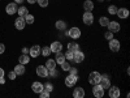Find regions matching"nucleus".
<instances>
[{
    "label": "nucleus",
    "mask_w": 130,
    "mask_h": 98,
    "mask_svg": "<svg viewBox=\"0 0 130 98\" xmlns=\"http://www.w3.org/2000/svg\"><path fill=\"white\" fill-rule=\"evenodd\" d=\"M77 81H78V75H72V73H69L67 77H65L64 84H65V86H67V88H73V86L77 84Z\"/></svg>",
    "instance_id": "nucleus-1"
},
{
    "label": "nucleus",
    "mask_w": 130,
    "mask_h": 98,
    "mask_svg": "<svg viewBox=\"0 0 130 98\" xmlns=\"http://www.w3.org/2000/svg\"><path fill=\"white\" fill-rule=\"evenodd\" d=\"M81 35H82V31L77 26H73L67 31V37H70L72 39H78V38H81Z\"/></svg>",
    "instance_id": "nucleus-2"
},
{
    "label": "nucleus",
    "mask_w": 130,
    "mask_h": 98,
    "mask_svg": "<svg viewBox=\"0 0 130 98\" xmlns=\"http://www.w3.org/2000/svg\"><path fill=\"white\" fill-rule=\"evenodd\" d=\"M82 21L86 26H91L94 24V15L92 12H85L82 15Z\"/></svg>",
    "instance_id": "nucleus-3"
},
{
    "label": "nucleus",
    "mask_w": 130,
    "mask_h": 98,
    "mask_svg": "<svg viewBox=\"0 0 130 98\" xmlns=\"http://www.w3.org/2000/svg\"><path fill=\"white\" fill-rule=\"evenodd\" d=\"M100 79H102V75H100L99 72H96V71H94V72H91V73L89 75V82H90L91 85L99 84V82H100Z\"/></svg>",
    "instance_id": "nucleus-4"
},
{
    "label": "nucleus",
    "mask_w": 130,
    "mask_h": 98,
    "mask_svg": "<svg viewBox=\"0 0 130 98\" xmlns=\"http://www.w3.org/2000/svg\"><path fill=\"white\" fill-rule=\"evenodd\" d=\"M83 60H85V54L81 50H77V51L73 52V62L75 64H81Z\"/></svg>",
    "instance_id": "nucleus-5"
},
{
    "label": "nucleus",
    "mask_w": 130,
    "mask_h": 98,
    "mask_svg": "<svg viewBox=\"0 0 130 98\" xmlns=\"http://www.w3.org/2000/svg\"><path fill=\"white\" fill-rule=\"evenodd\" d=\"M109 50L112 51V52H117V51H120V48H121V43H120V41L118 39H115V38H112L111 41H109Z\"/></svg>",
    "instance_id": "nucleus-6"
},
{
    "label": "nucleus",
    "mask_w": 130,
    "mask_h": 98,
    "mask_svg": "<svg viewBox=\"0 0 130 98\" xmlns=\"http://www.w3.org/2000/svg\"><path fill=\"white\" fill-rule=\"evenodd\" d=\"M92 95L96 97V98H103L104 97V89L102 88L99 84L94 85V88H92Z\"/></svg>",
    "instance_id": "nucleus-7"
},
{
    "label": "nucleus",
    "mask_w": 130,
    "mask_h": 98,
    "mask_svg": "<svg viewBox=\"0 0 130 98\" xmlns=\"http://www.w3.org/2000/svg\"><path fill=\"white\" fill-rule=\"evenodd\" d=\"M120 94H121V92H120V88L118 86H109L108 88V95H109L111 98H118L120 97Z\"/></svg>",
    "instance_id": "nucleus-8"
},
{
    "label": "nucleus",
    "mask_w": 130,
    "mask_h": 98,
    "mask_svg": "<svg viewBox=\"0 0 130 98\" xmlns=\"http://www.w3.org/2000/svg\"><path fill=\"white\" fill-rule=\"evenodd\" d=\"M40 50H42V47H40L39 45L31 46L30 50H29V55H30V58H38V56L40 55Z\"/></svg>",
    "instance_id": "nucleus-9"
},
{
    "label": "nucleus",
    "mask_w": 130,
    "mask_h": 98,
    "mask_svg": "<svg viewBox=\"0 0 130 98\" xmlns=\"http://www.w3.org/2000/svg\"><path fill=\"white\" fill-rule=\"evenodd\" d=\"M37 75L42 79H47L48 77V69L46 68V65H38L37 67Z\"/></svg>",
    "instance_id": "nucleus-10"
},
{
    "label": "nucleus",
    "mask_w": 130,
    "mask_h": 98,
    "mask_svg": "<svg viewBox=\"0 0 130 98\" xmlns=\"http://www.w3.org/2000/svg\"><path fill=\"white\" fill-rule=\"evenodd\" d=\"M107 28H108L109 31H112L113 34H115V33H118L121 30V26H120V24H118L117 21H109V24L107 25Z\"/></svg>",
    "instance_id": "nucleus-11"
},
{
    "label": "nucleus",
    "mask_w": 130,
    "mask_h": 98,
    "mask_svg": "<svg viewBox=\"0 0 130 98\" xmlns=\"http://www.w3.org/2000/svg\"><path fill=\"white\" fill-rule=\"evenodd\" d=\"M17 3H9L7 7H5V12H7V15H9V16H12V15H16L17 13Z\"/></svg>",
    "instance_id": "nucleus-12"
},
{
    "label": "nucleus",
    "mask_w": 130,
    "mask_h": 98,
    "mask_svg": "<svg viewBox=\"0 0 130 98\" xmlns=\"http://www.w3.org/2000/svg\"><path fill=\"white\" fill-rule=\"evenodd\" d=\"M129 15H130V12H129L127 8H118V9H117V13H116V16H117L118 18H121V20L127 18Z\"/></svg>",
    "instance_id": "nucleus-13"
},
{
    "label": "nucleus",
    "mask_w": 130,
    "mask_h": 98,
    "mask_svg": "<svg viewBox=\"0 0 130 98\" xmlns=\"http://www.w3.org/2000/svg\"><path fill=\"white\" fill-rule=\"evenodd\" d=\"M50 48H51V52H55V54L60 52V51H62V43L60 41H55V42L51 43Z\"/></svg>",
    "instance_id": "nucleus-14"
},
{
    "label": "nucleus",
    "mask_w": 130,
    "mask_h": 98,
    "mask_svg": "<svg viewBox=\"0 0 130 98\" xmlns=\"http://www.w3.org/2000/svg\"><path fill=\"white\" fill-rule=\"evenodd\" d=\"M14 26H16L17 30H24L25 26H26L25 18H24V17H21V16H18V18H16V21H14Z\"/></svg>",
    "instance_id": "nucleus-15"
},
{
    "label": "nucleus",
    "mask_w": 130,
    "mask_h": 98,
    "mask_svg": "<svg viewBox=\"0 0 130 98\" xmlns=\"http://www.w3.org/2000/svg\"><path fill=\"white\" fill-rule=\"evenodd\" d=\"M86 95V92L82 86H77V88H74L73 90V97L74 98H83Z\"/></svg>",
    "instance_id": "nucleus-16"
},
{
    "label": "nucleus",
    "mask_w": 130,
    "mask_h": 98,
    "mask_svg": "<svg viewBox=\"0 0 130 98\" xmlns=\"http://www.w3.org/2000/svg\"><path fill=\"white\" fill-rule=\"evenodd\" d=\"M43 89H44V84H42V82H39V81H35V82H32V85H31V90L34 92V93H40Z\"/></svg>",
    "instance_id": "nucleus-17"
},
{
    "label": "nucleus",
    "mask_w": 130,
    "mask_h": 98,
    "mask_svg": "<svg viewBox=\"0 0 130 98\" xmlns=\"http://www.w3.org/2000/svg\"><path fill=\"white\" fill-rule=\"evenodd\" d=\"M99 85L102 86L103 89H108L111 86V81H109V79L107 77V76H102V79H100V82H99Z\"/></svg>",
    "instance_id": "nucleus-18"
},
{
    "label": "nucleus",
    "mask_w": 130,
    "mask_h": 98,
    "mask_svg": "<svg viewBox=\"0 0 130 98\" xmlns=\"http://www.w3.org/2000/svg\"><path fill=\"white\" fill-rule=\"evenodd\" d=\"M94 2L92 0H85V3H83V9L86 10V12H92V9H94Z\"/></svg>",
    "instance_id": "nucleus-19"
},
{
    "label": "nucleus",
    "mask_w": 130,
    "mask_h": 98,
    "mask_svg": "<svg viewBox=\"0 0 130 98\" xmlns=\"http://www.w3.org/2000/svg\"><path fill=\"white\" fill-rule=\"evenodd\" d=\"M13 71L16 72V75H17V76H21V75H24V73L26 72V69H25V65H24V64H21V63L16 65Z\"/></svg>",
    "instance_id": "nucleus-20"
},
{
    "label": "nucleus",
    "mask_w": 130,
    "mask_h": 98,
    "mask_svg": "<svg viewBox=\"0 0 130 98\" xmlns=\"http://www.w3.org/2000/svg\"><path fill=\"white\" fill-rule=\"evenodd\" d=\"M46 68H47L48 71L55 69V68H56V62H55V59H47V62H46Z\"/></svg>",
    "instance_id": "nucleus-21"
},
{
    "label": "nucleus",
    "mask_w": 130,
    "mask_h": 98,
    "mask_svg": "<svg viewBox=\"0 0 130 98\" xmlns=\"http://www.w3.org/2000/svg\"><path fill=\"white\" fill-rule=\"evenodd\" d=\"M67 59H65V55L60 51V52H56V56H55V62H56V64H61L62 62H65Z\"/></svg>",
    "instance_id": "nucleus-22"
},
{
    "label": "nucleus",
    "mask_w": 130,
    "mask_h": 98,
    "mask_svg": "<svg viewBox=\"0 0 130 98\" xmlns=\"http://www.w3.org/2000/svg\"><path fill=\"white\" fill-rule=\"evenodd\" d=\"M29 62H30V56L27 55V54H22L20 58H18V63H21V64H29Z\"/></svg>",
    "instance_id": "nucleus-23"
},
{
    "label": "nucleus",
    "mask_w": 130,
    "mask_h": 98,
    "mask_svg": "<svg viewBox=\"0 0 130 98\" xmlns=\"http://www.w3.org/2000/svg\"><path fill=\"white\" fill-rule=\"evenodd\" d=\"M68 50L72 51V52H74V51L81 50V48H79V45H78L77 42H69V43H68Z\"/></svg>",
    "instance_id": "nucleus-24"
},
{
    "label": "nucleus",
    "mask_w": 130,
    "mask_h": 98,
    "mask_svg": "<svg viewBox=\"0 0 130 98\" xmlns=\"http://www.w3.org/2000/svg\"><path fill=\"white\" fill-rule=\"evenodd\" d=\"M55 28H56L57 30H65V29H67V22H65V21H62V20H59V21H56Z\"/></svg>",
    "instance_id": "nucleus-25"
},
{
    "label": "nucleus",
    "mask_w": 130,
    "mask_h": 98,
    "mask_svg": "<svg viewBox=\"0 0 130 98\" xmlns=\"http://www.w3.org/2000/svg\"><path fill=\"white\" fill-rule=\"evenodd\" d=\"M40 55H42V56H44V58H48V56L51 55V48H50V46L42 47V50H40Z\"/></svg>",
    "instance_id": "nucleus-26"
},
{
    "label": "nucleus",
    "mask_w": 130,
    "mask_h": 98,
    "mask_svg": "<svg viewBox=\"0 0 130 98\" xmlns=\"http://www.w3.org/2000/svg\"><path fill=\"white\" fill-rule=\"evenodd\" d=\"M24 18H25V22H26V24H29V25L34 24V21H35L34 16H32V15H30V13H26V15L24 16Z\"/></svg>",
    "instance_id": "nucleus-27"
},
{
    "label": "nucleus",
    "mask_w": 130,
    "mask_h": 98,
    "mask_svg": "<svg viewBox=\"0 0 130 98\" xmlns=\"http://www.w3.org/2000/svg\"><path fill=\"white\" fill-rule=\"evenodd\" d=\"M108 24H109V18H108V17H100L99 18V25L102 28H107Z\"/></svg>",
    "instance_id": "nucleus-28"
},
{
    "label": "nucleus",
    "mask_w": 130,
    "mask_h": 98,
    "mask_svg": "<svg viewBox=\"0 0 130 98\" xmlns=\"http://www.w3.org/2000/svg\"><path fill=\"white\" fill-rule=\"evenodd\" d=\"M60 65H61V69H62L64 72H68L69 68H70V62H69V60H65V62H62Z\"/></svg>",
    "instance_id": "nucleus-29"
},
{
    "label": "nucleus",
    "mask_w": 130,
    "mask_h": 98,
    "mask_svg": "<svg viewBox=\"0 0 130 98\" xmlns=\"http://www.w3.org/2000/svg\"><path fill=\"white\" fill-rule=\"evenodd\" d=\"M17 13H18L21 17H24L26 13H29V10H27V8H26V7H24V5H22V7H20V8L17 9Z\"/></svg>",
    "instance_id": "nucleus-30"
},
{
    "label": "nucleus",
    "mask_w": 130,
    "mask_h": 98,
    "mask_svg": "<svg viewBox=\"0 0 130 98\" xmlns=\"http://www.w3.org/2000/svg\"><path fill=\"white\" fill-rule=\"evenodd\" d=\"M117 7L116 5H113V4H111L109 7H108V13H109V15H116L117 13Z\"/></svg>",
    "instance_id": "nucleus-31"
},
{
    "label": "nucleus",
    "mask_w": 130,
    "mask_h": 98,
    "mask_svg": "<svg viewBox=\"0 0 130 98\" xmlns=\"http://www.w3.org/2000/svg\"><path fill=\"white\" fill-rule=\"evenodd\" d=\"M37 3H38L39 7H42V8H46V7H48V4H50L48 0H37Z\"/></svg>",
    "instance_id": "nucleus-32"
},
{
    "label": "nucleus",
    "mask_w": 130,
    "mask_h": 98,
    "mask_svg": "<svg viewBox=\"0 0 130 98\" xmlns=\"http://www.w3.org/2000/svg\"><path fill=\"white\" fill-rule=\"evenodd\" d=\"M64 55H65V59H67V60H69V62H73V52L72 51H67V52H65L64 54Z\"/></svg>",
    "instance_id": "nucleus-33"
},
{
    "label": "nucleus",
    "mask_w": 130,
    "mask_h": 98,
    "mask_svg": "<svg viewBox=\"0 0 130 98\" xmlns=\"http://www.w3.org/2000/svg\"><path fill=\"white\" fill-rule=\"evenodd\" d=\"M104 38H105L107 41H111V39L113 38V33H112V31H109V30L105 31V33H104Z\"/></svg>",
    "instance_id": "nucleus-34"
},
{
    "label": "nucleus",
    "mask_w": 130,
    "mask_h": 98,
    "mask_svg": "<svg viewBox=\"0 0 130 98\" xmlns=\"http://www.w3.org/2000/svg\"><path fill=\"white\" fill-rule=\"evenodd\" d=\"M44 90H47V92H50V93H51V92L53 90V85H52V84H50V82H48V84H46V85H44Z\"/></svg>",
    "instance_id": "nucleus-35"
},
{
    "label": "nucleus",
    "mask_w": 130,
    "mask_h": 98,
    "mask_svg": "<svg viewBox=\"0 0 130 98\" xmlns=\"http://www.w3.org/2000/svg\"><path fill=\"white\" fill-rule=\"evenodd\" d=\"M39 94H40L42 98H48V97H50V92H47V90H44V89H43Z\"/></svg>",
    "instance_id": "nucleus-36"
},
{
    "label": "nucleus",
    "mask_w": 130,
    "mask_h": 98,
    "mask_svg": "<svg viewBox=\"0 0 130 98\" xmlns=\"http://www.w3.org/2000/svg\"><path fill=\"white\" fill-rule=\"evenodd\" d=\"M69 73H72V75H78V69L75 68V67H72L70 65V68H69V71H68Z\"/></svg>",
    "instance_id": "nucleus-37"
},
{
    "label": "nucleus",
    "mask_w": 130,
    "mask_h": 98,
    "mask_svg": "<svg viewBox=\"0 0 130 98\" xmlns=\"http://www.w3.org/2000/svg\"><path fill=\"white\" fill-rule=\"evenodd\" d=\"M8 77H9V80H14V79L17 77V75H16L14 71H12V72H9V73H8Z\"/></svg>",
    "instance_id": "nucleus-38"
},
{
    "label": "nucleus",
    "mask_w": 130,
    "mask_h": 98,
    "mask_svg": "<svg viewBox=\"0 0 130 98\" xmlns=\"http://www.w3.org/2000/svg\"><path fill=\"white\" fill-rule=\"evenodd\" d=\"M5 51V46L3 45V43H0V54H3Z\"/></svg>",
    "instance_id": "nucleus-39"
},
{
    "label": "nucleus",
    "mask_w": 130,
    "mask_h": 98,
    "mask_svg": "<svg viewBox=\"0 0 130 98\" xmlns=\"http://www.w3.org/2000/svg\"><path fill=\"white\" fill-rule=\"evenodd\" d=\"M4 77V69L3 68H0V79Z\"/></svg>",
    "instance_id": "nucleus-40"
},
{
    "label": "nucleus",
    "mask_w": 130,
    "mask_h": 98,
    "mask_svg": "<svg viewBox=\"0 0 130 98\" xmlns=\"http://www.w3.org/2000/svg\"><path fill=\"white\" fill-rule=\"evenodd\" d=\"M27 3H29V4H35L37 0H27Z\"/></svg>",
    "instance_id": "nucleus-41"
},
{
    "label": "nucleus",
    "mask_w": 130,
    "mask_h": 98,
    "mask_svg": "<svg viewBox=\"0 0 130 98\" xmlns=\"http://www.w3.org/2000/svg\"><path fill=\"white\" fill-rule=\"evenodd\" d=\"M27 52H29V48L24 47V48H22V54H27Z\"/></svg>",
    "instance_id": "nucleus-42"
},
{
    "label": "nucleus",
    "mask_w": 130,
    "mask_h": 98,
    "mask_svg": "<svg viewBox=\"0 0 130 98\" xmlns=\"http://www.w3.org/2000/svg\"><path fill=\"white\" fill-rule=\"evenodd\" d=\"M22 2H24V0H14V3H17V4H21Z\"/></svg>",
    "instance_id": "nucleus-43"
},
{
    "label": "nucleus",
    "mask_w": 130,
    "mask_h": 98,
    "mask_svg": "<svg viewBox=\"0 0 130 98\" xmlns=\"http://www.w3.org/2000/svg\"><path fill=\"white\" fill-rule=\"evenodd\" d=\"M4 82H5V79L2 77V79H0V84H4Z\"/></svg>",
    "instance_id": "nucleus-44"
}]
</instances>
